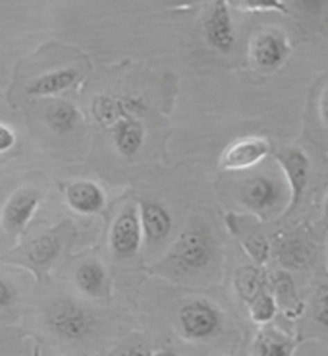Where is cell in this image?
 <instances>
[{
  "label": "cell",
  "mask_w": 328,
  "mask_h": 356,
  "mask_svg": "<svg viewBox=\"0 0 328 356\" xmlns=\"http://www.w3.org/2000/svg\"><path fill=\"white\" fill-rule=\"evenodd\" d=\"M214 259V238L211 229L203 221H191L174 246L170 248L160 269L172 277H197L205 273Z\"/></svg>",
  "instance_id": "6da1fadb"
},
{
  "label": "cell",
  "mask_w": 328,
  "mask_h": 356,
  "mask_svg": "<svg viewBox=\"0 0 328 356\" xmlns=\"http://www.w3.org/2000/svg\"><path fill=\"white\" fill-rule=\"evenodd\" d=\"M44 325L56 337L78 343L87 339L95 327H97V318L85 306L74 302L70 298H60L46 306L44 310Z\"/></svg>",
  "instance_id": "7a4b0ae2"
},
{
  "label": "cell",
  "mask_w": 328,
  "mask_h": 356,
  "mask_svg": "<svg viewBox=\"0 0 328 356\" xmlns=\"http://www.w3.org/2000/svg\"><path fill=\"white\" fill-rule=\"evenodd\" d=\"M222 314L209 300H191L180 310V327L189 341H205L221 330Z\"/></svg>",
  "instance_id": "3957f363"
},
{
  "label": "cell",
  "mask_w": 328,
  "mask_h": 356,
  "mask_svg": "<svg viewBox=\"0 0 328 356\" xmlns=\"http://www.w3.org/2000/svg\"><path fill=\"white\" fill-rule=\"evenodd\" d=\"M288 54H290V44L286 41V37L278 31L259 33L249 47L251 64L255 66V70L265 72V74L280 70L284 66Z\"/></svg>",
  "instance_id": "277c9868"
},
{
  "label": "cell",
  "mask_w": 328,
  "mask_h": 356,
  "mask_svg": "<svg viewBox=\"0 0 328 356\" xmlns=\"http://www.w3.org/2000/svg\"><path fill=\"white\" fill-rule=\"evenodd\" d=\"M143 225L141 213L133 207L126 205L118 213L112 231H110V246L118 258H132L141 246Z\"/></svg>",
  "instance_id": "5b68a950"
},
{
  "label": "cell",
  "mask_w": 328,
  "mask_h": 356,
  "mask_svg": "<svg viewBox=\"0 0 328 356\" xmlns=\"http://www.w3.org/2000/svg\"><path fill=\"white\" fill-rule=\"evenodd\" d=\"M240 197L245 207L259 215L275 211L282 200V186H278L275 178L265 175L249 177L240 188Z\"/></svg>",
  "instance_id": "8992f818"
},
{
  "label": "cell",
  "mask_w": 328,
  "mask_h": 356,
  "mask_svg": "<svg viewBox=\"0 0 328 356\" xmlns=\"http://www.w3.org/2000/svg\"><path fill=\"white\" fill-rule=\"evenodd\" d=\"M203 33L207 43L211 44L214 51L230 53L234 41H236V31L232 26L230 10H228L224 0L216 2L213 8L209 10V14L203 22Z\"/></svg>",
  "instance_id": "52a82bcc"
},
{
  "label": "cell",
  "mask_w": 328,
  "mask_h": 356,
  "mask_svg": "<svg viewBox=\"0 0 328 356\" xmlns=\"http://www.w3.org/2000/svg\"><path fill=\"white\" fill-rule=\"evenodd\" d=\"M270 152V145L265 138H241L230 143L222 153L221 167L226 170H243L255 167Z\"/></svg>",
  "instance_id": "ba28073f"
},
{
  "label": "cell",
  "mask_w": 328,
  "mask_h": 356,
  "mask_svg": "<svg viewBox=\"0 0 328 356\" xmlns=\"http://www.w3.org/2000/svg\"><path fill=\"white\" fill-rule=\"evenodd\" d=\"M276 159L282 165V169L288 178V184L292 190V200H290V209H295L300 200H302L303 192L309 182V169L311 163L307 155L297 149V147H284L276 153Z\"/></svg>",
  "instance_id": "9c48e42d"
},
{
  "label": "cell",
  "mask_w": 328,
  "mask_h": 356,
  "mask_svg": "<svg viewBox=\"0 0 328 356\" xmlns=\"http://www.w3.org/2000/svg\"><path fill=\"white\" fill-rule=\"evenodd\" d=\"M41 204V196L35 190H18L8 197L2 209V229L6 232H21L35 215L37 207Z\"/></svg>",
  "instance_id": "30bf717a"
},
{
  "label": "cell",
  "mask_w": 328,
  "mask_h": 356,
  "mask_svg": "<svg viewBox=\"0 0 328 356\" xmlns=\"http://www.w3.org/2000/svg\"><path fill=\"white\" fill-rule=\"evenodd\" d=\"M81 74L78 68H58L53 72H44L41 76H37L26 86V93L29 97H53L62 91L71 89L80 81Z\"/></svg>",
  "instance_id": "8fae6325"
},
{
  "label": "cell",
  "mask_w": 328,
  "mask_h": 356,
  "mask_svg": "<svg viewBox=\"0 0 328 356\" xmlns=\"http://www.w3.org/2000/svg\"><path fill=\"white\" fill-rule=\"evenodd\" d=\"M66 202L81 215L97 213L105 205V192L91 180H76L66 188Z\"/></svg>",
  "instance_id": "7c38bea8"
},
{
  "label": "cell",
  "mask_w": 328,
  "mask_h": 356,
  "mask_svg": "<svg viewBox=\"0 0 328 356\" xmlns=\"http://www.w3.org/2000/svg\"><path fill=\"white\" fill-rule=\"evenodd\" d=\"M112 142L120 155L133 157L145 142V128L135 116H126L112 126Z\"/></svg>",
  "instance_id": "4fadbf2b"
},
{
  "label": "cell",
  "mask_w": 328,
  "mask_h": 356,
  "mask_svg": "<svg viewBox=\"0 0 328 356\" xmlns=\"http://www.w3.org/2000/svg\"><path fill=\"white\" fill-rule=\"evenodd\" d=\"M141 225L143 234L149 242L164 241L172 231V215L166 207L157 202H143L141 204Z\"/></svg>",
  "instance_id": "5bb4252c"
},
{
  "label": "cell",
  "mask_w": 328,
  "mask_h": 356,
  "mask_svg": "<svg viewBox=\"0 0 328 356\" xmlns=\"http://www.w3.org/2000/svg\"><path fill=\"white\" fill-rule=\"evenodd\" d=\"M295 343L275 327H266L253 341V356H292Z\"/></svg>",
  "instance_id": "9a60e30c"
},
{
  "label": "cell",
  "mask_w": 328,
  "mask_h": 356,
  "mask_svg": "<svg viewBox=\"0 0 328 356\" xmlns=\"http://www.w3.org/2000/svg\"><path fill=\"white\" fill-rule=\"evenodd\" d=\"M76 285L81 293L98 298L107 291V271L95 259L83 261L76 271Z\"/></svg>",
  "instance_id": "2e32d148"
},
{
  "label": "cell",
  "mask_w": 328,
  "mask_h": 356,
  "mask_svg": "<svg viewBox=\"0 0 328 356\" xmlns=\"http://www.w3.org/2000/svg\"><path fill=\"white\" fill-rule=\"evenodd\" d=\"M44 120L49 128L56 134H70L74 132L81 122V113L78 107L66 101H56L51 103L44 111Z\"/></svg>",
  "instance_id": "e0dca14e"
},
{
  "label": "cell",
  "mask_w": 328,
  "mask_h": 356,
  "mask_svg": "<svg viewBox=\"0 0 328 356\" xmlns=\"http://www.w3.org/2000/svg\"><path fill=\"white\" fill-rule=\"evenodd\" d=\"M60 250H62V241L56 234H43L27 246L26 258L31 266L43 269L60 256Z\"/></svg>",
  "instance_id": "ac0fdd59"
},
{
  "label": "cell",
  "mask_w": 328,
  "mask_h": 356,
  "mask_svg": "<svg viewBox=\"0 0 328 356\" xmlns=\"http://www.w3.org/2000/svg\"><path fill=\"white\" fill-rule=\"evenodd\" d=\"M93 116L97 118L98 124L114 126L118 120H122L128 115L124 105V97L116 99L108 95H101L93 101Z\"/></svg>",
  "instance_id": "d6986e66"
},
{
  "label": "cell",
  "mask_w": 328,
  "mask_h": 356,
  "mask_svg": "<svg viewBox=\"0 0 328 356\" xmlns=\"http://www.w3.org/2000/svg\"><path fill=\"white\" fill-rule=\"evenodd\" d=\"M313 258V250L302 241H288L280 250V259L288 267H303Z\"/></svg>",
  "instance_id": "ffe728a7"
},
{
  "label": "cell",
  "mask_w": 328,
  "mask_h": 356,
  "mask_svg": "<svg viewBox=\"0 0 328 356\" xmlns=\"http://www.w3.org/2000/svg\"><path fill=\"white\" fill-rule=\"evenodd\" d=\"M275 314L276 302L270 294L261 293L257 298L253 300V304H251V318L257 321V323H266V321H270L275 318Z\"/></svg>",
  "instance_id": "44dd1931"
},
{
  "label": "cell",
  "mask_w": 328,
  "mask_h": 356,
  "mask_svg": "<svg viewBox=\"0 0 328 356\" xmlns=\"http://www.w3.org/2000/svg\"><path fill=\"white\" fill-rule=\"evenodd\" d=\"M232 4L240 10H280V12H288L282 0H232Z\"/></svg>",
  "instance_id": "7402d4cb"
},
{
  "label": "cell",
  "mask_w": 328,
  "mask_h": 356,
  "mask_svg": "<svg viewBox=\"0 0 328 356\" xmlns=\"http://www.w3.org/2000/svg\"><path fill=\"white\" fill-rule=\"evenodd\" d=\"M313 316L315 321L327 327L328 330V285H325L315 298V306H313Z\"/></svg>",
  "instance_id": "603a6c76"
},
{
  "label": "cell",
  "mask_w": 328,
  "mask_h": 356,
  "mask_svg": "<svg viewBox=\"0 0 328 356\" xmlns=\"http://www.w3.org/2000/svg\"><path fill=\"white\" fill-rule=\"evenodd\" d=\"M273 286H275L278 298L284 300L286 304H288V300H293V298H295V291H293V283L292 279H290V275H286V273L276 275L275 279H273Z\"/></svg>",
  "instance_id": "cb8c5ba5"
},
{
  "label": "cell",
  "mask_w": 328,
  "mask_h": 356,
  "mask_svg": "<svg viewBox=\"0 0 328 356\" xmlns=\"http://www.w3.org/2000/svg\"><path fill=\"white\" fill-rule=\"evenodd\" d=\"M14 145H16V132H14V128L0 122V155L10 152Z\"/></svg>",
  "instance_id": "d4e9b609"
},
{
  "label": "cell",
  "mask_w": 328,
  "mask_h": 356,
  "mask_svg": "<svg viewBox=\"0 0 328 356\" xmlns=\"http://www.w3.org/2000/svg\"><path fill=\"white\" fill-rule=\"evenodd\" d=\"M14 298H16L14 286L10 285L6 279L0 277V308H8L10 304L14 302Z\"/></svg>",
  "instance_id": "484cf974"
},
{
  "label": "cell",
  "mask_w": 328,
  "mask_h": 356,
  "mask_svg": "<svg viewBox=\"0 0 328 356\" xmlns=\"http://www.w3.org/2000/svg\"><path fill=\"white\" fill-rule=\"evenodd\" d=\"M322 2H325V0H297V4H300L305 12H309V14L311 12H313V14L319 12V10L322 8Z\"/></svg>",
  "instance_id": "4316f807"
},
{
  "label": "cell",
  "mask_w": 328,
  "mask_h": 356,
  "mask_svg": "<svg viewBox=\"0 0 328 356\" xmlns=\"http://www.w3.org/2000/svg\"><path fill=\"white\" fill-rule=\"evenodd\" d=\"M116 356H151V355H149V350H147L145 347L135 345V347H126L124 350H120Z\"/></svg>",
  "instance_id": "83f0119b"
},
{
  "label": "cell",
  "mask_w": 328,
  "mask_h": 356,
  "mask_svg": "<svg viewBox=\"0 0 328 356\" xmlns=\"http://www.w3.org/2000/svg\"><path fill=\"white\" fill-rule=\"evenodd\" d=\"M322 116H325V120L328 122V91L325 93V97H322Z\"/></svg>",
  "instance_id": "f1b7e54d"
},
{
  "label": "cell",
  "mask_w": 328,
  "mask_h": 356,
  "mask_svg": "<svg viewBox=\"0 0 328 356\" xmlns=\"http://www.w3.org/2000/svg\"><path fill=\"white\" fill-rule=\"evenodd\" d=\"M153 356H180V355H176L174 350H159V353H155Z\"/></svg>",
  "instance_id": "f546056e"
},
{
  "label": "cell",
  "mask_w": 328,
  "mask_h": 356,
  "mask_svg": "<svg viewBox=\"0 0 328 356\" xmlns=\"http://www.w3.org/2000/svg\"><path fill=\"white\" fill-rule=\"evenodd\" d=\"M325 213H327L328 217V194H327V202H325Z\"/></svg>",
  "instance_id": "4dcf8cb0"
}]
</instances>
